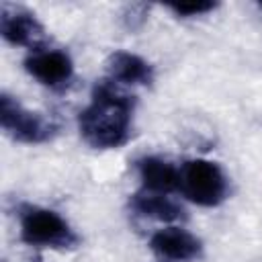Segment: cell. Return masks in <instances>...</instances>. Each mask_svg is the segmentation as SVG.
<instances>
[{
    "label": "cell",
    "mask_w": 262,
    "mask_h": 262,
    "mask_svg": "<svg viewBox=\"0 0 262 262\" xmlns=\"http://www.w3.org/2000/svg\"><path fill=\"white\" fill-rule=\"evenodd\" d=\"M133 108L131 94L123 92L113 80H100L92 90L90 104L78 117L82 137L98 149L123 145L131 135Z\"/></svg>",
    "instance_id": "1"
},
{
    "label": "cell",
    "mask_w": 262,
    "mask_h": 262,
    "mask_svg": "<svg viewBox=\"0 0 262 262\" xmlns=\"http://www.w3.org/2000/svg\"><path fill=\"white\" fill-rule=\"evenodd\" d=\"M20 239L29 246L70 250L76 248L78 235L55 211L43 207L20 209Z\"/></svg>",
    "instance_id": "2"
},
{
    "label": "cell",
    "mask_w": 262,
    "mask_h": 262,
    "mask_svg": "<svg viewBox=\"0 0 262 262\" xmlns=\"http://www.w3.org/2000/svg\"><path fill=\"white\" fill-rule=\"evenodd\" d=\"M180 190L201 207H215L227 194V180L215 162L190 160L180 170Z\"/></svg>",
    "instance_id": "3"
},
{
    "label": "cell",
    "mask_w": 262,
    "mask_h": 262,
    "mask_svg": "<svg viewBox=\"0 0 262 262\" xmlns=\"http://www.w3.org/2000/svg\"><path fill=\"white\" fill-rule=\"evenodd\" d=\"M0 125L20 143H43L53 137L55 125L37 113L27 111L16 98L2 94L0 98Z\"/></svg>",
    "instance_id": "4"
},
{
    "label": "cell",
    "mask_w": 262,
    "mask_h": 262,
    "mask_svg": "<svg viewBox=\"0 0 262 262\" xmlns=\"http://www.w3.org/2000/svg\"><path fill=\"white\" fill-rule=\"evenodd\" d=\"M25 70L49 88H63L74 76V63L66 51L41 47L25 59Z\"/></svg>",
    "instance_id": "5"
},
{
    "label": "cell",
    "mask_w": 262,
    "mask_h": 262,
    "mask_svg": "<svg viewBox=\"0 0 262 262\" xmlns=\"http://www.w3.org/2000/svg\"><path fill=\"white\" fill-rule=\"evenodd\" d=\"M0 33L12 45H23L31 49H41L45 43V29L41 23L27 10L4 4L0 16Z\"/></svg>",
    "instance_id": "6"
},
{
    "label": "cell",
    "mask_w": 262,
    "mask_h": 262,
    "mask_svg": "<svg viewBox=\"0 0 262 262\" xmlns=\"http://www.w3.org/2000/svg\"><path fill=\"white\" fill-rule=\"evenodd\" d=\"M149 248L166 260H192L201 254V242L182 227H166L151 235Z\"/></svg>",
    "instance_id": "7"
},
{
    "label": "cell",
    "mask_w": 262,
    "mask_h": 262,
    "mask_svg": "<svg viewBox=\"0 0 262 262\" xmlns=\"http://www.w3.org/2000/svg\"><path fill=\"white\" fill-rule=\"evenodd\" d=\"M137 174L143 184V190L170 194L180 188V170H176L170 162L162 158L145 156L137 160Z\"/></svg>",
    "instance_id": "8"
},
{
    "label": "cell",
    "mask_w": 262,
    "mask_h": 262,
    "mask_svg": "<svg viewBox=\"0 0 262 262\" xmlns=\"http://www.w3.org/2000/svg\"><path fill=\"white\" fill-rule=\"evenodd\" d=\"M108 80L117 84H141L147 86L154 80V68L139 55L129 51H115L108 61Z\"/></svg>",
    "instance_id": "9"
},
{
    "label": "cell",
    "mask_w": 262,
    "mask_h": 262,
    "mask_svg": "<svg viewBox=\"0 0 262 262\" xmlns=\"http://www.w3.org/2000/svg\"><path fill=\"white\" fill-rule=\"evenodd\" d=\"M131 209L141 215V217H149V219H158V221H178L184 217V211L178 203H174L168 194L162 192H151V190H141L135 192L131 196Z\"/></svg>",
    "instance_id": "10"
},
{
    "label": "cell",
    "mask_w": 262,
    "mask_h": 262,
    "mask_svg": "<svg viewBox=\"0 0 262 262\" xmlns=\"http://www.w3.org/2000/svg\"><path fill=\"white\" fill-rule=\"evenodd\" d=\"M178 16H199L215 8L213 2H201V4H172L170 6Z\"/></svg>",
    "instance_id": "11"
},
{
    "label": "cell",
    "mask_w": 262,
    "mask_h": 262,
    "mask_svg": "<svg viewBox=\"0 0 262 262\" xmlns=\"http://www.w3.org/2000/svg\"><path fill=\"white\" fill-rule=\"evenodd\" d=\"M35 262H41V260H35Z\"/></svg>",
    "instance_id": "12"
}]
</instances>
